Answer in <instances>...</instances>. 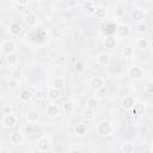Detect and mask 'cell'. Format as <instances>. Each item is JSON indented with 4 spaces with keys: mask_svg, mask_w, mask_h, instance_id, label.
<instances>
[{
    "mask_svg": "<svg viewBox=\"0 0 153 153\" xmlns=\"http://www.w3.org/2000/svg\"><path fill=\"white\" fill-rule=\"evenodd\" d=\"M73 66H74V69H75L76 72H82V71H85V68H86V65H85L84 61H76Z\"/></svg>",
    "mask_w": 153,
    "mask_h": 153,
    "instance_id": "29",
    "label": "cell"
},
{
    "mask_svg": "<svg viewBox=\"0 0 153 153\" xmlns=\"http://www.w3.org/2000/svg\"><path fill=\"white\" fill-rule=\"evenodd\" d=\"M74 109H75V105H74V102L73 100H66V102H63V104H62V111L65 114L71 115V114H73Z\"/></svg>",
    "mask_w": 153,
    "mask_h": 153,
    "instance_id": "17",
    "label": "cell"
},
{
    "mask_svg": "<svg viewBox=\"0 0 153 153\" xmlns=\"http://www.w3.org/2000/svg\"><path fill=\"white\" fill-rule=\"evenodd\" d=\"M1 50H2V53L6 54V55L14 54V51H16V43H14L12 39H5V41L1 43Z\"/></svg>",
    "mask_w": 153,
    "mask_h": 153,
    "instance_id": "5",
    "label": "cell"
},
{
    "mask_svg": "<svg viewBox=\"0 0 153 153\" xmlns=\"http://www.w3.org/2000/svg\"><path fill=\"white\" fill-rule=\"evenodd\" d=\"M130 18H131V20H133L134 23L141 24V23H143V20H145V12H143L141 8H134V10L131 11V13H130Z\"/></svg>",
    "mask_w": 153,
    "mask_h": 153,
    "instance_id": "6",
    "label": "cell"
},
{
    "mask_svg": "<svg viewBox=\"0 0 153 153\" xmlns=\"http://www.w3.org/2000/svg\"><path fill=\"white\" fill-rule=\"evenodd\" d=\"M36 147H37V149L39 152H47V151H49L50 147H51L50 139L48 136H45V135L44 136H41L37 140V142H36Z\"/></svg>",
    "mask_w": 153,
    "mask_h": 153,
    "instance_id": "3",
    "label": "cell"
},
{
    "mask_svg": "<svg viewBox=\"0 0 153 153\" xmlns=\"http://www.w3.org/2000/svg\"><path fill=\"white\" fill-rule=\"evenodd\" d=\"M6 62L10 65V66H14L18 63V56L16 54H11V55H7L6 57Z\"/></svg>",
    "mask_w": 153,
    "mask_h": 153,
    "instance_id": "25",
    "label": "cell"
},
{
    "mask_svg": "<svg viewBox=\"0 0 153 153\" xmlns=\"http://www.w3.org/2000/svg\"><path fill=\"white\" fill-rule=\"evenodd\" d=\"M1 151H2V147H1V146H0V153H1Z\"/></svg>",
    "mask_w": 153,
    "mask_h": 153,
    "instance_id": "41",
    "label": "cell"
},
{
    "mask_svg": "<svg viewBox=\"0 0 153 153\" xmlns=\"http://www.w3.org/2000/svg\"><path fill=\"white\" fill-rule=\"evenodd\" d=\"M12 5L18 6V7H22V6H27V5H29V1H27V0H22V1H12Z\"/></svg>",
    "mask_w": 153,
    "mask_h": 153,
    "instance_id": "34",
    "label": "cell"
},
{
    "mask_svg": "<svg viewBox=\"0 0 153 153\" xmlns=\"http://www.w3.org/2000/svg\"><path fill=\"white\" fill-rule=\"evenodd\" d=\"M82 117H84L86 121H92V120L94 118V110H93V109H90V108L84 109V111H82Z\"/></svg>",
    "mask_w": 153,
    "mask_h": 153,
    "instance_id": "24",
    "label": "cell"
},
{
    "mask_svg": "<svg viewBox=\"0 0 153 153\" xmlns=\"http://www.w3.org/2000/svg\"><path fill=\"white\" fill-rule=\"evenodd\" d=\"M11 78H12L13 81H17V82H18V81L22 79V71H20V68H16L14 71H12Z\"/></svg>",
    "mask_w": 153,
    "mask_h": 153,
    "instance_id": "26",
    "label": "cell"
},
{
    "mask_svg": "<svg viewBox=\"0 0 153 153\" xmlns=\"http://www.w3.org/2000/svg\"><path fill=\"white\" fill-rule=\"evenodd\" d=\"M145 92H146L147 94H152V93H153V82H152V81H148V82L146 84V86H145Z\"/></svg>",
    "mask_w": 153,
    "mask_h": 153,
    "instance_id": "33",
    "label": "cell"
},
{
    "mask_svg": "<svg viewBox=\"0 0 153 153\" xmlns=\"http://www.w3.org/2000/svg\"><path fill=\"white\" fill-rule=\"evenodd\" d=\"M74 133L76 135H79V136H82V135H85L87 133V128H86V126L84 123H76L74 126Z\"/></svg>",
    "mask_w": 153,
    "mask_h": 153,
    "instance_id": "19",
    "label": "cell"
},
{
    "mask_svg": "<svg viewBox=\"0 0 153 153\" xmlns=\"http://www.w3.org/2000/svg\"><path fill=\"white\" fill-rule=\"evenodd\" d=\"M25 131H26V133H31V131H32V127H31V124H29V126L25 127Z\"/></svg>",
    "mask_w": 153,
    "mask_h": 153,
    "instance_id": "36",
    "label": "cell"
},
{
    "mask_svg": "<svg viewBox=\"0 0 153 153\" xmlns=\"http://www.w3.org/2000/svg\"><path fill=\"white\" fill-rule=\"evenodd\" d=\"M134 105H135V99H134V97H131V96H126V97L122 99V106H123L126 110H129V109L134 108Z\"/></svg>",
    "mask_w": 153,
    "mask_h": 153,
    "instance_id": "16",
    "label": "cell"
},
{
    "mask_svg": "<svg viewBox=\"0 0 153 153\" xmlns=\"http://www.w3.org/2000/svg\"><path fill=\"white\" fill-rule=\"evenodd\" d=\"M111 61V55L109 53H105V51H102L97 55V62L100 65V66H108Z\"/></svg>",
    "mask_w": 153,
    "mask_h": 153,
    "instance_id": "11",
    "label": "cell"
},
{
    "mask_svg": "<svg viewBox=\"0 0 153 153\" xmlns=\"http://www.w3.org/2000/svg\"><path fill=\"white\" fill-rule=\"evenodd\" d=\"M45 111H47V115H48L49 118H56V117H59L60 114H61L60 108H59L57 105H55V104L48 105V108H47Z\"/></svg>",
    "mask_w": 153,
    "mask_h": 153,
    "instance_id": "12",
    "label": "cell"
},
{
    "mask_svg": "<svg viewBox=\"0 0 153 153\" xmlns=\"http://www.w3.org/2000/svg\"><path fill=\"white\" fill-rule=\"evenodd\" d=\"M82 5H84L85 10H86L88 13H93V12H94V10H96L94 2H92V1H85Z\"/></svg>",
    "mask_w": 153,
    "mask_h": 153,
    "instance_id": "28",
    "label": "cell"
},
{
    "mask_svg": "<svg viewBox=\"0 0 153 153\" xmlns=\"http://www.w3.org/2000/svg\"><path fill=\"white\" fill-rule=\"evenodd\" d=\"M127 74L131 80H142L145 78V73H143L142 68L139 66H130L128 68Z\"/></svg>",
    "mask_w": 153,
    "mask_h": 153,
    "instance_id": "2",
    "label": "cell"
},
{
    "mask_svg": "<svg viewBox=\"0 0 153 153\" xmlns=\"http://www.w3.org/2000/svg\"><path fill=\"white\" fill-rule=\"evenodd\" d=\"M90 86H91L93 90L99 91V90H102L103 86H104V79H103L102 76H92V78L90 79Z\"/></svg>",
    "mask_w": 153,
    "mask_h": 153,
    "instance_id": "8",
    "label": "cell"
},
{
    "mask_svg": "<svg viewBox=\"0 0 153 153\" xmlns=\"http://www.w3.org/2000/svg\"><path fill=\"white\" fill-rule=\"evenodd\" d=\"M117 45H118V39L115 36L109 35L104 38V47L106 49H115Z\"/></svg>",
    "mask_w": 153,
    "mask_h": 153,
    "instance_id": "10",
    "label": "cell"
},
{
    "mask_svg": "<svg viewBox=\"0 0 153 153\" xmlns=\"http://www.w3.org/2000/svg\"><path fill=\"white\" fill-rule=\"evenodd\" d=\"M142 153H152V151L149 149V148H147V149H143V152Z\"/></svg>",
    "mask_w": 153,
    "mask_h": 153,
    "instance_id": "40",
    "label": "cell"
},
{
    "mask_svg": "<svg viewBox=\"0 0 153 153\" xmlns=\"http://www.w3.org/2000/svg\"><path fill=\"white\" fill-rule=\"evenodd\" d=\"M24 141V137H23V133L17 130V131H13L11 135H10V142L14 146H18V145H22Z\"/></svg>",
    "mask_w": 153,
    "mask_h": 153,
    "instance_id": "9",
    "label": "cell"
},
{
    "mask_svg": "<svg viewBox=\"0 0 153 153\" xmlns=\"http://www.w3.org/2000/svg\"><path fill=\"white\" fill-rule=\"evenodd\" d=\"M123 55H124V57H131L134 55V49L131 47H124L123 48Z\"/></svg>",
    "mask_w": 153,
    "mask_h": 153,
    "instance_id": "31",
    "label": "cell"
},
{
    "mask_svg": "<svg viewBox=\"0 0 153 153\" xmlns=\"http://www.w3.org/2000/svg\"><path fill=\"white\" fill-rule=\"evenodd\" d=\"M26 118H27V122L30 123V124H33V123H36L37 121H38V118H39V112L37 111V110H30L29 112H27V116H26Z\"/></svg>",
    "mask_w": 153,
    "mask_h": 153,
    "instance_id": "18",
    "label": "cell"
},
{
    "mask_svg": "<svg viewBox=\"0 0 153 153\" xmlns=\"http://www.w3.org/2000/svg\"><path fill=\"white\" fill-rule=\"evenodd\" d=\"M66 86V79L63 76H56L54 80H53V87L59 90V91H62Z\"/></svg>",
    "mask_w": 153,
    "mask_h": 153,
    "instance_id": "15",
    "label": "cell"
},
{
    "mask_svg": "<svg viewBox=\"0 0 153 153\" xmlns=\"http://www.w3.org/2000/svg\"><path fill=\"white\" fill-rule=\"evenodd\" d=\"M37 19L38 18H37V14L35 12H27L25 14V18H24L25 24L27 26H30V27H32V26H35L37 24Z\"/></svg>",
    "mask_w": 153,
    "mask_h": 153,
    "instance_id": "13",
    "label": "cell"
},
{
    "mask_svg": "<svg viewBox=\"0 0 153 153\" xmlns=\"http://www.w3.org/2000/svg\"><path fill=\"white\" fill-rule=\"evenodd\" d=\"M137 30L140 31V32H145L146 30H147V25L146 24H137Z\"/></svg>",
    "mask_w": 153,
    "mask_h": 153,
    "instance_id": "35",
    "label": "cell"
},
{
    "mask_svg": "<svg viewBox=\"0 0 153 153\" xmlns=\"http://www.w3.org/2000/svg\"><path fill=\"white\" fill-rule=\"evenodd\" d=\"M31 97H32V93L26 88H24V90H22L19 92V99L22 102H29L31 99Z\"/></svg>",
    "mask_w": 153,
    "mask_h": 153,
    "instance_id": "21",
    "label": "cell"
},
{
    "mask_svg": "<svg viewBox=\"0 0 153 153\" xmlns=\"http://www.w3.org/2000/svg\"><path fill=\"white\" fill-rule=\"evenodd\" d=\"M1 126L6 129L14 128L17 126V117L13 114L12 115H4V117L1 118Z\"/></svg>",
    "mask_w": 153,
    "mask_h": 153,
    "instance_id": "4",
    "label": "cell"
},
{
    "mask_svg": "<svg viewBox=\"0 0 153 153\" xmlns=\"http://www.w3.org/2000/svg\"><path fill=\"white\" fill-rule=\"evenodd\" d=\"M2 112H4V115H12V114H13V108H12V105H10V104L4 105V106H2Z\"/></svg>",
    "mask_w": 153,
    "mask_h": 153,
    "instance_id": "32",
    "label": "cell"
},
{
    "mask_svg": "<svg viewBox=\"0 0 153 153\" xmlns=\"http://www.w3.org/2000/svg\"><path fill=\"white\" fill-rule=\"evenodd\" d=\"M135 43H136V48H139L141 50L147 49L148 48V44H149V42H148L147 38H137Z\"/></svg>",
    "mask_w": 153,
    "mask_h": 153,
    "instance_id": "23",
    "label": "cell"
},
{
    "mask_svg": "<svg viewBox=\"0 0 153 153\" xmlns=\"http://www.w3.org/2000/svg\"><path fill=\"white\" fill-rule=\"evenodd\" d=\"M86 105H87L86 108H90V109L96 110V108H97V105H98V99H96V98H90V99L87 100Z\"/></svg>",
    "mask_w": 153,
    "mask_h": 153,
    "instance_id": "30",
    "label": "cell"
},
{
    "mask_svg": "<svg viewBox=\"0 0 153 153\" xmlns=\"http://www.w3.org/2000/svg\"><path fill=\"white\" fill-rule=\"evenodd\" d=\"M8 31H10L11 35H13V36H18V35H20V33L23 32V26H22V24L14 22V23H11V24H10V26H8Z\"/></svg>",
    "mask_w": 153,
    "mask_h": 153,
    "instance_id": "14",
    "label": "cell"
},
{
    "mask_svg": "<svg viewBox=\"0 0 153 153\" xmlns=\"http://www.w3.org/2000/svg\"><path fill=\"white\" fill-rule=\"evenodd\" d=\"M48 98H49L50 100H57V99H60V98H61V91H59V90L51 87V88L48 91Z\"/></svg>",
    "mask_w": 153,
    "mask_h": 153,
    "instance_id": "20",
    "label": "cell"
},
{
    "mask_svg": "<svg viewBox=\"0 0 153 153\" xmlns=\"http://www.w3.org/2000/svg\"><path fill=\"white\" fill-rule=\"evenodd\" d=\"M69 61H71V62H72V63L74 65V63H75V62L78 61V60L75 59V56H71V57H69Z\"/></svg>",
    "mask_w": 153,
    "mask_h": 153,
    "instance_id": "38",
    "label": "cell"
},
{
    "mask_svg": "<svg viewBox=\"0 0 153 153\" xmlns=\"http://www.w3.org/2000/svg\"><path fill=\"white\" fill-rule=\"evenodd\" d=\"M96 129H97L98 135H100L103 137H106V136L111 135V133H112V124L109 121L103 120V121H100V122L97 123Z\"/></svg>",
    "mask_w": 153,
    "mask_h": 153,
    "instance_id": "1",
    "label": "cell"
},
{
    "mask_svg": "<svg viewBox=\"0 0 153 153\" xmlns=\"http://www.w3.org/2000/svg\"><path fill=\"white\" fill-rule=\"evenodd\" d=\"M122 151H123V153H133L134 152V145L130 142H124L122 145Z\"/></svg>",
    "mask_w": 153,
    "mask_h": 153,
    "instance_id": "27",
    "label": "cell"
},
{
    "mask_svg": "<svg viewBox=\"0 0 153 153\" xmlns=\"http://www.w3.org/2000/svg\"><path fill=\"white\" fill-rule=\"evenodd\" d=\"M116 31H117V35L121 38H127V37L130 36V27L127 24H120V25H117L116 26Z\"/></svg>",
    "mask_w": 153,
    "mask_h": 153,
    "instance_id": "7",
    "label": "cell"
},
{
    "mask_svg": "<svg viewBox=\"0 0 153 153\" xmlns=\"http://www.w3.org/2000/svg\"><path fill=\"white\" fill-rule=\"evenodd\" d=\"M93 14H94V17L97 19H104L106 17V8H103V7H99L98 6V7H96Z\"/></svg>",
    "mask_w": 153,
    "mask_h": 153,
    "instance_id": "22",
    "label": "cell"
},
{
    "mask_svg": "<svg viewBox=\"0 0 153 153\" xmlns=\"http://www.w3.org/2000/svg\"><path fill=\"white\" fill-rule=\"evenodd\" d=\"M68 153H81V151L78 149V148H73V149H71Z\"/></svg>",
    "mask_w": 153,
    "mask_h": 153,
    "instance_id": "37",
    "label": "cell"
},
{
    "mask_svg": "<svg viewBox=\"0 0 153 153\" xmlns=\"http://www.w3.org/2000/svg\"><path fill=\"white\" fill-rule=\"evenodd\" d=\"M4 65H5V60H4L2 57H0V68H2Z\"/></svg>",
    "mask_w": 153,
    "mask_h": 153,
    "instance_id": "39",
    "label": "cell"
}]
</instances>
